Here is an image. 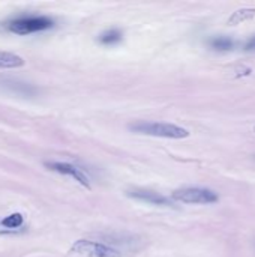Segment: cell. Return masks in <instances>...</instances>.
<instances>
[{
	"label": "cell",
	"instance_id": "obj_2",
	"mask_svg": "<svg viewBox=\"0 0 255 257\" xmlns=\"http://www.w3.org/2000/svg\"><path fill=\"white\" fill-rule=\"evenodd\" d=\"M53 24H54L53 20L48 17L27 15V17H20V18L12 20L8 24V29L15 35H30V33L47 30V29L53 27Z\"/></svg>",
	"mask_w": 255,
	"mask_h": 257
},
{
	"label": "cell",
	"instance_id": "obj_4",
	"mask_svg": "<svg viewBox=\"0 0 255 257\" xmlns=\"http://www.w3.org/2000/svg\"><path fill=\"white\" fill-rule=\"evenodd\" d=\"M71 251L77 254H86V256L92 257H122V253L117 248L98 242V241H89V239L77 241L72 245Z\"/></svg>",
	"mask_w": 255,
	"mask_h": 257
},
{
	"label": "cell",
	"instance_id": "obj_10",
	"mask_svg": "<svg viewBox=\"0 0 255 257\" xmlns=\"http://www.w3.org/2000/svg\"><path fill=\"white\" fill-rule=\"evenodd\" d=\"M122 41V32L117 30V29H110V30H105L101 36H99V42L104 44V45H114L117 42Z\"/></svg>",
	"mask_w": 255,
	"mask_h": 257
},
{
	"label": "cell",
	"instance_id": "obj_11",
	"mask_svg": "<svg viewBox=\"0 0 255 257\" xmlns=\"http://www.w3.org/2000/svg\"><path fill=\"white\" fill-rule=\"evenodd\" d=\"M245 50H246V51H255V35L254 36H251V38L246 41V44H245Z\"/></svg>",
	"mask_w": 255,
	"mask_h": 257
},
{
	"label": "cell",
	"instance_id": "obj_9",
	"mask_svg": "<svg viewBox=\"0 0 255 257\" xmlns=\"http://www.w3.org/2000/svg\"><path fill=\"white\" fill-rule=\"evenodd\" d=\"M210 47L218 51H230L234 47V41L228 36H215L210 39Z\"/></svg>",
	"mask_w": 255,
	"mask_h": 257
},
{
	"label": "cell",
	"instance_id": "obj_7",
	"mask_svg": "<svg viewBox=\"0 0 255 257\" xmlns=\"http://www.w3.org/2000/svg\"><path fill=\"white\" fill-rule=\"evenodd\" d=\"M23 65H24L23 57H20L14 53L0 51V68L2 69H12V68H18Z\"/></svg>",
	"mask_w": 255,
	"mask_h": 257
},
{
	"label": "cell",
	"instance_id": "obj_8",
	"mask_svg": "<svg viewBox=\"0 0 255 257\" xmlns=\"http://www.w3.org/2000/svg\"><path fill=\"white\" fill-rule=\"evenodd\" d=\"M24 223V218L21 214H11L9 217H6L5 220L0 221V226H3L5 232H14L18 227H21Z\"/></svg>",
	"mask_w": 255,
	"mask_h": 257
},
{
	"label": "cell",
	"instance_id": "obj_3",
	"mask_svg": "<svg viewBox=\"0 0 255 257\" xmlns=\"http://www.w3.org/2000/svg\"><path fill=\"white\" fill-rule=\"evenodd\" d=\"M171 197L182 203L189 205H209L218 202V194L209 188H200V187H188L173 191Z\"/></svg>",
	"mask_w": 255,
	"mask_h": 257
},
{
	"label": "cell",
	"instance_id": "obj_1",
	"mask_svg": "<svg viewBox=\"0 0 255 257\" xmlns=\"http://www.w3.org/2000/svg\"><path fill=\"white\" fill-rule=\"evenodd\" d=\"M129 130L137 133V134H144V136H152V137H164V139H186L189 137V131L174 125V123H167V122H135L129 125Z\"/></svg>",
	"mask_w": 255,
	"mask_h": 257
},
{
	"label": "cell",
	"instance_id": "obj_5",
	"mask_svg": "<svg viewBox=\"0 0 255 257\" xmlns=\"http://www.w3.org/2000/svg\"><path fill=\"white\" fill-rule=\"evenodd\" d=\"M47 167L53 172H57V173H62V175H66V176H71L74 178L77 182H80L81 185H84L86 188L90 187L89 184V178L83 173L81 169L69 164V163H47Z\"/></svg>",
	"mask_w": 255,
	"mask_h": 257
},
{
	"label": "cell",
	"instance_id": "obj_6",
	"mask_svg": "<svg viewBox=\"0 0 255 257\" xmlns=\"http://www.w3.org/2000/svg\"><path fill=\"white\" fill-rule=\"evenodd\" d=\"M128 196L132 197V199H135V200L146 202V203H150V205H155V206H170V200L167 197H164L159 193L150 191V190L134 188V190H129L128 191Z\"/></svg>",
	"mask_w": 255,
	"mask_h": 257
}]
</instances>
